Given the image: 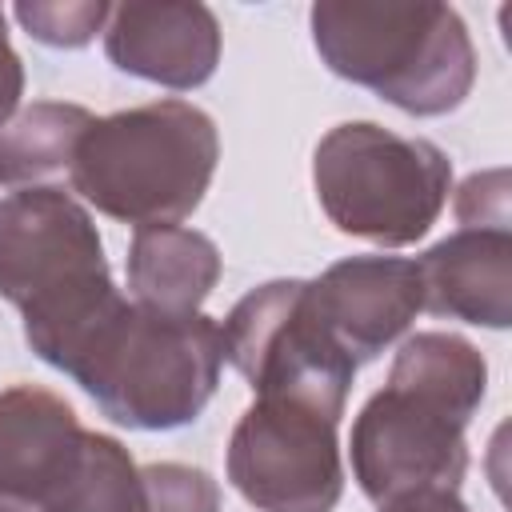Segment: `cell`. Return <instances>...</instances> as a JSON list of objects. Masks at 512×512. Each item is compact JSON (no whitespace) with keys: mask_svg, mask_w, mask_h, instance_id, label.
<instances>
[{"mask_svg":"<svg viewBox=\"0 0 512 512\" xmlns=\"http://www.w3.org/2000/svg\"><path fill=\"white\" fill-rule=\"evenodd\" d=\"M20 92H24V64L8 40V28H4V12H0V124L12 120L16 104H20Z\"/></svg>","mask_w":512,"mask_h":512,"instance_id":"obj_20","label":"cell"},{"mask_svg":"<svg viewBox=\"0 0 512 512\" xmlns=\"http://www.w3.org/2000/svg\"><path fill=\"white\" fill-rule=\"evenodd\" d=\"M220 136L204 108L152 100L100 116L72 156V188L120 224H180L212 184Z\"/></svg>","mask_w":512,"mask_h":512,"instance_id":"obj_3","label":"cell"},{"mask_svg":"<svg viewBox=\"0 0 512 512\" xmlns=\"http://www.w3.org/2000/svg\"><path fill=\"white\" fill-rule=\"evenodd\" d=\"M312 184L324 216L344 236L404 248L444 212L452 164L432 140L352 120L320 136L312 152Z\"/></svg>","mask_w":512,"mask_h":512,"instance_id":"obj_5","label":"cell"},{"mask_svg":"<svg viewBox=\"0 0 512 512\" xmlns=\"http://www.w3.org/2000/svg\"><path fill=\"white\" fill-rule=\"evenodd\" d=\"M0 296L20 308L28 348L64 376H76L128 304L92 216L64 188H20L0 200Z\"/></svg>","mask_w":512,"mask_h":512,"instance_id":"obj_1","label":"cell"},{"mask_svg":"<svg viewBox=\"0 0 512 512\" xmlns=\"http://www.w3.org/2000/svg\"><path fill=\"white\" fill-rule=\"evenodd\" d=\"M148 512H220V488L192 464H148L140 468Z\"/></svg>","mask_w":512,"mask_h":512,"instance_id":"obj_18","label":"cell"},{"mask_svg":"<svg viewBox=\"0 0 512 512\" xmlns=\"http://www.w3.org/2000/svg\"><path fill=\"white\" fill-rule=\"evenodd\" d=\"M416 272L432 316L484 328L512 324V228H460L432 244Z\"/></svg>","mask_w":512,"mask_h":512,"instance_id":"obj_11","label":"cell"},{"mask_svg":"<svg viewBox=\"0 0 512 512\" xmlns=\"http://www.w3.org/2000/svg\"><path fill=\"white\" fill-rule=\"evenodd\" d=\"M388 380L416 388L472 420L488 392V364H484L480 348H472L464 336L416 332L400 344Z\"/></svg>","mask_w":512,"mask_h":512,"instance_id":"obj_15","label":"cell"},{"mask_svg":"<svg viewBox=\"0 0 512 512\" xmlns=\"http://www.w3.org/2000/svg\"><path fill=\"white\" fill-rule=\"evenodd\" d=\"M112 16V4L104 0H24L16 4V20L24 32L48 48H84Z\"/></svg>","mask_w":512,"mask_h":512,"instance_id":"obj_17","label":"cell"},{"mask_svg":"<svg viewBox=\"0 0 512 512\" xmlns=\"http://www.w3.org/2000/svg\"><path fill=\"white\" fill-rule=\"evenodd\" d=\"M380 512H468V504L456 496V488H416L384 500Z\"/></svg>","mask_w":512,"mask_h":512,"instance_id":"obj_21","label":"cell"},{"mask_svg":"<svg viewBox=\"0 0 512 512\" xmlns=\"http://www.w3.org/2000/svg\"><path fill=\"white\" fill-rule=\"evenodd\" d=\"M80 440L84 428L64 396L36 384L0 392V492L24 508H40L68 472Z\"/></svg>","mask_w":512,"mask_h":512,"instance_id":"obj_12","label":"cell"},{"mask_svg":"<svg viewBox=\"0 0 512 512\" xmlns=\"http://www.w3.org/2000/svg\"><path fill=\"white\" fill-rule=\"evenodd\" d=\"M40 512H148L140 468L104 432H84L68 472L40 500Z\"/></svg>","mask_w":512,"mask_h":512,"instance_id":"obj_16","label":"cell"},{"mask_svg":"<svg viewBox=\"0 0 512 512\" xmlns=\"http://www.w3.org/2000/svg\"><path fill=\"white\" fill-rule=\"evenodd\" d=\"M220 368L224 340L212 316H168L128 300L72 380L108 420L136 432H172L204 412Z\"/></svg>","mask_w":512,"mask_h":512,"instance_id":"obj_4","label":"cell"},{"mask_svg":"<svg viewBox=\"0 0 512 512\" xmlns=\"http://www.w3.org/2000/svg\"><path fill=\"white\" fill-rule=\"evenodd\" d=\"M308 296L320 324L356 364L376 360L424 308L416 260L404 256L336 260L320 280H308Z\"/></svg>","mask_w":512,"mask_h":512,"instance_id":"obj_9","label":"cell"},{"mask_svg":"<svg viewBox=\"0 0 512 512\" xmlns=\"http://www.w3.org/2000/svg\"><path fill=\"white\" fill-rule=\"evenodd\" d=\"M308 20L328 72L408 116H444L472 92L476 48L448 4L320 0Z\"/></svg>","mask_w":512,"mask_h":512,"instance_id":"obj_2","label":"cell"},{"mask_svg":"<svg viewBox=\"0 0 512 512\" xmlns=\"http://www.w3.org/2000/svg\"><path fill=\"white\" fill-rule=\"evenodd\" d=\"M468 416L404 388L384 384L352 424V476L376 504L416 488H460L468 472Z\"/></svg>","mask_w":512,"mask_h":512,"instance_id":"obj_8","label":"cell"},{"mask_svg":"<svg viewBox=\"0 0 512 512\" xmlns=\"http://www.w3.org/2000/svg\"><path fill=\"white\" fill-rule=\"evenodd\" d=\"M332 416L256 396L228 440V480L256 512H332L344 464Z\"/></svg>","mask_w":512,"mask_h":512,"instance_id":"obj_7","label":"cell"},{"mask_svg":"<svg viewBox=\"0 0 512 512\" xmlns=\"http://www.w3.org/2000/svg\"><path fill=\"white\" fill-rule=\"evenodd\" d=\"M0 512H28V508H24L20 500H12V496H4V492H0Z\"/></svg>","mask_w":512,"mask_h":512,"instance_id":"obj_22","label":"cell"},{"mask_svg":"<svg viewBox=\"0 0 512 512\" xmlns=\"http://www.w3.org/2000/svg\"><path fill=\"white\" fill-rule=\"evenodd\" d=\"M104 52L136 80L188 92L220 64V24L196 0H128L104 24Z\"/></svg>","mask_w":512,"mask_h":512,"instance_id":"obj_10","label":"cell"},{"mask_svg":"<svg viewBox=\"0 0 512 512\" xmlns=\"http://www.w3.org/2000/svg\"><path fill=\"white\" fill-rule=\"evenodd\" d=\"M96 116L80 104L36 100L0 124V184L36 188V180L72 168L76 144Z\"/></svg>","mask_w":512,"mask_h":512,"instance_id":"obj_14","label":"cell"},{"mask_svg":"<svg viewBox=\"0 0 512 512\" xmlns=\"http://www.w3.org/2000/svg\"><path fill=\"white\" fill-rule=\"evenodd\" d=\"M216 280H220V252L204 232L180 224L136 228L128 248L132 304L168 316H192L212 296Z\"/></svg>","mask_w":512,"mask_h":512,"instance_id":"obj_13","label":"cell"},{"mask_svg":"<svg viewBox=\"0 0 512 512\" xmlns=\"http://www.w3.org/2000/svg\"><path fill=\"white\" fill-rule=\"evenodd\" d=\"M224 360L264 400L308 404L332 420L344 416V400L356 376V360L320 324L308 280H268L252 288L228 312Z\"/></svg>","mask_w":512,"mask_h":512,"instance_id":"obj_6","label":"cell"},{"mask_svg":"<svg viewBox=\"0 0 512 512\" xmlns=\"http://www.w3.org/2000/svg\"><path fill=\"white\" fill-rule=\"evenodd\" d=\"M460 228H512L508 216V168L472 172L456 192Z\"/></svg>","mask_w":512,"mask_h":512,"instance_id":"obj_19","label":"cell"}]
</instances>
